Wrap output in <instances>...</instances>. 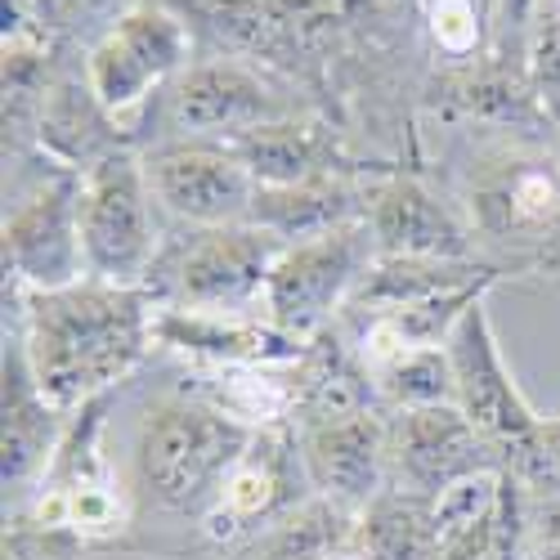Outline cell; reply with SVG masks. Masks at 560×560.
I'll use <instances>...</instances> for the list:
<instances>
[{
  "instance_id": "2e32d148",
  "label": "cell",
  "mask_w": 560,
  "mask_h": 560,
  "mask_svg": "<svg viewBox=\"0 0 560 560\" xmlns=\"http://www.w3.org/2000/svg\"><path fill=\"white\" fill-rule=\"evenodd\" d=\"M72 412L55 408L40 395L32 363L23 341H5V462H0V476H5V498L14 493H32V485L45 480V471L55 466L59 444L68 435Z\"/></svg>"
},
{
  "instance_id": "7a4b0ae2",
  "label": "cell",
  "mask_w": 560,
  "mask_h": 560,
  "mask_svg": "<svg viewBox=\"0 0 560 560\" xmlns=\"http://www.w3.org/2000/svg\"><path fill=\"white\" fill-rule=\"evenodd\" d=\"M252 435V427L233 422L207 395H162L135 427L139 493L166 516L202 529Z\"/></svg>"
},
{
  "instance_id": "d6986e66",
  "label": "cell",
  "mask_w": 560,
  "mask_h": 560,
  "mask_svg": "<svg viewBox=\"0 0 560 560\" xmlns=\"http://www.w3.org/2000/svg\"><path fill=\"white\" fill-rule=\"evenodd\" d=\"M229 149L247 162L256 184H301L310 175L346 171V166H332V135L296 113L238 135Z\"/></svg>"
},
{
  "instance_id": "ba28073f",
  "label": "cell",
  "mask_w": 560,
  "mask_h": 560,
  "mask_svg": "<svg viewBox=\"0 0 560 560\" xmlns=\"http://www.w3.org/2000/svg\"><path fill=\"white\" fill-rule=\"evenodd\" d=\"M144 175L158 207L189 229L247 224L260 189L247 162L220 139H166L144 153Z\"/></svg>"
},
{
  "instance_id": "ac0fdd59",
  "label": "cell",
  "mask_w": 560,
  "mask_h": 560,
  "mask_svg": "<svg viewBox=\"0 0 560 560\" xmlns=\"http://www.w3.org/2000/svg\"><path fill=\"white\" fill-rule=\"evenodd\" d=\"M359 547V511L310 493L283 521L247 538L243 560H332Z\"/></svg>"
},
{
  "instance_id": "603a6c76",
  "label": "cell",
  "mask_w": 560,
  "mask_h": 560,
  "mask_svg": "<svg viewBox=\"0 0 560 560\" xmlns=\"http://www.w3.org/2000/svg\"><path fill=\"white\" fill-rule=\"evenodd\" d=\"M431 36L444 55H471L480 45V10L476 0H431L427 10Z\"/></svg>"
},
{
  "instance_id": "7c38bea8",
  "label": "cell",
  "mask_w": 560,
  "mask_h": 560,
  "mask_svg": "<svg viewBox=\"0 0 560 560\" xmlns=\"http://www.w3.org/2000/svg\"><path fill=\"white\" fill-rule=\"evenodd\" d=\"M489 466H498V453L457 404L390 412V485L435 498Z\"/></svg>"
},
{
  "instance_id": "cb8c5ba5",
  "label": "cell",
  "mask_w": 560,
  "mask_h": 560,
  "mask_svg": "<svg viewBox=\"0 0 560 560\" xmlns=\"http://www.w3.org/2000/svg\"><path fill=\"white\" fill-rule=\"evenodd\" d=\"M538 10H542V0H493V23H498V32L511 40L516 59L529 55V36H534Z\"/></svg>"
},
{
  "instance_id": "8fae6325",
  "label": "cell",
  "mask_w": 560,
  "mask_h": 560,
  "mask_svg": "<svg viewBox=\"0 0 560 560\" xmlns=\"http://www.w3.org/2000/svg\"><path fill=\"white\" fill-rule=\"evenodd\" d=\"M310 476L301 462V444H296V427H265L252 435L247 453L233 466V476L224 480L220 506L211 511V521L202 525L215 542H233V538H256L260 529H269L273 521H283L292 506H301L310 498Z\"/></svg>"
},
{
  "instance_id": "3957f363",
  "label": "cell",
  "mask_w": 560,
  "mask_h": 560,
  "mask_svg": "<svg viewBox=\"0 0 560 560\" xmlns=\"http://www.w3.org/2000/svg\"><path fill=\"white\" fill-rule=\"evenodd\" d=\"M444 350L457 382V408L489 440L498 466L506 476H516L529 493H556L560 485L542 448V417L529 408L516 377L506 372L485 301H476L453 323Z\"/></svg>"
},
{
  "instance_id": "e0dca14e",
  "label": "cell",
  "mask_w": 560,
  "mask_h": 560,
  "mask_svg": "<svg viewBox=\"0 0 560 560\" xmlns=\"http://www.w3.org/2000/svg\"><path fill=\"white\" fill-rule=\"evenodd\" d=\"M372 202V184H354L346 171L328 175H310L301 184H260L252 224L269 229L278 243H305L318 233L346 229L354 220H368Z\"/></svg>"
},
{
  "instance_id": "8992f818",
  "label": "cell",
  "mask_w": 560,
  "mask_h": 560,
  "mask_svg": "<svg viewBox=\"0 0 560 560\" xmlns=\"http://www.w3.org/2000/svg\"><path fill=\"white\" fill-rule=\"evenodd\" d=\"M166 233L158 229V198L144 158L130 149L81 171V252L85 278L144 288Z\"/></svg>"
},
{
  "instance_id": "7402d4cb",
  "label": "cell",
  "mask_w": 560,
  "mask_h": 560,
  "mask_svg": "<svg viewBox=\"0 0 560 560\" xmlns=\"http://www.w3.org/2000/svg\"><path fill=\"white\" fill-rule=\"evenodd\" d=\"M525 68H529L534 95L547 104V117H556L560 113V5H551V0H542V10L534 19Z\"/></svg>"
},
{
  "instance_id": "4316f807",
  "label": "cell",
  "mask_w": 560,
  "mask_h": 560,
  "mask_svg": "<svg viewBox=\"0 0 560 560\" xmlns=\"http://www.w3.org/2000/svg\"><path fill=\"white\" fill-rule=\"evenodd\" d=\"M551 121H556V149H551V158H556V162H560V113H556V117H551Z\"/></svg>"
},
{
  "instance_id": "83f0119b",
  "label": "cell",
  "mask_w": 560,
  "mask_h": 560,
  "mask_svg": "<svg viewBox=\"0 0 560 560\" xmlns=\"http://www.w3.org/2000/svg\"><path fill=\"white\" fill-rule=\"evenodd\" d=\"M551 5H560V0H551Z\"/></svg>"
},
{
  "instance_id": "484cf974",
  "label": "cell",
  "mask_w": 560,
  "mask_h": 560,
  "mask_svg": "<svg viewBox=\"0 0 560 560\" xmlns=\"http://www.w3.org/2000/svg\"><path fill=\"white\" fill-rule=\"evenodd\" d=\"M332 560H368L359 547H350V551H341V556H332Z\"/></svg>"
},
{
  "instance_id": "5b68a950",
  "label": "cell",
  "mask_w": 560,
  "mask_h": 560,
  "mask_svg": "<svg viewBox=\"0 0 560 560\" xmlns=\"http://www.w3.org/2000/svg\"><path fill=\"white\" fill-rule=\"evenodd\" d=\"M377 256L382 247L372 238L368 220L318 233V238H305V243H288L269 269L260 318H269L278 332L301 346L314 341L346 314V305L354 301Z\"/></svg>"
},
{
  "instance_id": "30bf717a",
  "label": "cell",
  "mask_w": 560,
  "mask_h": 560,
  "mask_svg": "<svg viewBox=\"0 0 560 560\" xmlns=\"http://www.w3.org/2000/svg\"><path fill=\"white\" fill-rule=\"evenodd\" d=\"M296 108L278 90L238 59L189 63L166 85V126L175 139H220L233 144L238 135L283 121Z\"/></svg>"
},
{
  "instance_id": "9a60e30c",
  "label": "cell",
  "mask_w": 560,
  "mask_h": 560,
  "mask_svg": "<svg viewBox=\"0 0 560 560\" xmlns=\"http://www.w3.org/2000/svg\"><path fill=\"white\" fill-rule=\"evenodd\" d=\"M368 224L382 256H435V260L476 256V229H466L427 184L408 175L372 184Z\"/></svg>"
},
{
  "instance_id": "ffe728a7",
  "label": "cell",
  "mask_w": 560,
  "mask_h": 560,
  "mask_svg": "<svg viewBox=\"0 0 560 560\" xmlns=\"http://www.w3.org/2000/svg\"><path fill=\"white\" fill-rule=\"evenodd\" d=\"M359 551L368 560H440L435 498L399 485L382 489L359 511Z\"/></svg>"
},
{
  "instance_id": "d4e9b609",
  "label": "cell",
  "mask_w": 560,
  "mask_h": 560,
  "mask_svg": "<svg viewBox=\"0 0 560 560\" xmlns=\"http://www.w3.org/2000/svg\"><path fill=\"white\" fill-rule=\"evenodd\" d=\"M542 448H547V462H551L556 485H560V412L556 417H542Z\"/></svg>"
},
{
  "instance_id": "9c48e42d",
  "label": "cell",
  "mask_w": 560,
  "mask_h": 560,
  "mask_svg": "<svg viewBox=\"0 0 560 560\" xmlns=\"http://www.w3.org/2000/svg\"><path fill=\"white\" fill-rule=\"evenodd\" d=\"M5 269L23 292H59L85 278L81 171L59 166L5 215Z\"/></svg>"
},
{
  "instance_id": "4fadbf2b",
  "label": "cell",
  "mask_w": 560,
  "mask_h": 560,
  "mask_svg": "<svg viewBox=\"0 0 560 560\" xmlns=\"http://www.w3.org/2000/svg\"><path fill=\"white\" fill-rule=\"evenodd\" d=\"M310 489L350 511H363L382 489H390V412L372 408L341 422L296 427Z\"/></svg>"
},
{
  "instance_id": "52a82bcc",
  "label": "cell",
  "mask_w": 560,
  "mask_h": 560,
  "mask_svg": "<svg viewBox=\"0 0 560 560\" xmlns=\"http://www.w3.org/2000/svg\"><path fill=\"white\" fill-rule=\"evenodd\" d=\"M189 68V27L162 5L126 10L85 55V85L95 90L108 117L144 108Z\"/></svg>"
},
{
  "instance_id": "44dd1931",
  "label": "cell",
  "mask_w": 560,
  "mask_h": 560,
  "mask_svg": "<svg viewBox=\"0 0 560 560\" xmlns=\"http://www.w3.org/2000/svg\"><path fill=\"white\" fill-rule=\"evenodd\" d=\"M372 382H377V399L386 412L457 404V382H453V363L444 346L399 350L386 363L372 368Z\"/></svg>"
},
{
  "instance_id": "277c9868",
  "label": "cell",
  "mask_w": 560,
  "mask_h": 560,
  "mask_svg": "<svg viewBox=\"0 0 560 560\" xmlns=\"http://www.w3.org/2000/svg\"><path fill=\"white\" fill-rule=\"evenodd\" d=\"M283 243L260 224H215L166 233L149 273V292L162 310L189 314H252L265 310L269 269Z\"/></svg>"
},
{
  "instance_id": "5bb4252c",
  "label": "cell",
  "mask_w": 560,
  "mask_h": 560,
  "mask_svg": "<svg viewBox=\"0 0 560 560\" xmlns=\"http://www.w3.org/2000/svg\"><path fill=\"white\" fill-rule=\"evenodd\" d=\"M471 215L493 243H547L560 229V162L516 158L489 166L471 184Z\"/></svg>"
},
{
  "instance_id": "6da1fadb",
  "label": "cell",
  "mask_w": 560,
  "mask_h": 560,
  "mask_svg": "<svg viewBox=\"0 0 560 560\" xmlns=\"http://www.w3.org/2000/svg\"><path fill=\"white\" fill-rule=\"evenodd\" d=\"M158 301L149 288L81 278L59 292H27L23 350L40 395L63 412L104 399L149 354Z\"/></svg>"
}]
</instances>
